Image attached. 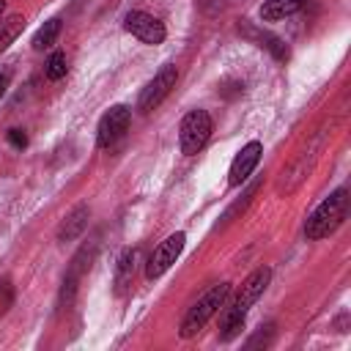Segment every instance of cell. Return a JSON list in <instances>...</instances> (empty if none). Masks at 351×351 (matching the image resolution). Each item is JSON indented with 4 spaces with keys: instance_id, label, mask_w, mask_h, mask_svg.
Masks as SVG:
<instances>
[{
    "instance_id": "cell-1",
    "label": "cell",
    "mask_w": 351,
    "mask_h": 351,
    "mask_svg": "<svg viewBox=\"0 0 351 351\" xmlns=\"http://www.w3.org/2000/svg\"><path fill=\"white\" fill-rule=\"evenodd\" d=\"M346 214H348V189L340 186V189H335V192L307 217V222H304V236H307L310 241H318V239L332 236V233L343 225Z\"/></svg>"
},
{
    "instance_id": "cell-2",
    "label": "cell",
    "mask_w": 351,
    "mask_h": 351,
    "mask_svg": "<svg viewBox=\"0 0 351 351\" xmlns=\"http://www.w3.org/2000/svg\"><path fill=\"white\" fill-rule=\"evenodd\" d=\"M228 293H230V282L211 285V288H208V291H206V293L186 310V315H184V321H181V337H184V340L195 337V335L206 326V321L225 304Z\"/></svg>"
},
{
    "instance_id": "cell-3",
    "label": "cell",
    "mask_w": 351,
    "mask_h": 351,
    "mask_svg": "<svg viewBox=\"0 0 351 351\" xmlns=\"http://www.w3.org/2000/svg\"><path fill=\"white\" fill-rule=\"evenodd\" d=\"M211 115L206 112V110H192V112H186L184 115V121H181V126H178V143H181V154H186V156H192V154H197L203 145H206V140L211 137Z\"/></svg>"
},
{
    "instance_id": "cell-4",
    "label": "cell",
    "mask_w": 351,
    "mask_h": 351,
    "mask_svg": "<svg viewBox=\"0 0 351 351\" xmlns=\"http://www.w3.org/2000/svg\"><path fill=\"white\" fill-rule=\"evenodd\" d=\"M321 148H324V132H318L315 134V140L291 162V167L288 170H282V181L277 184V192L282 195H288V192H293L304 178H307V173H310V167L315 165V159H318V154H321Z\"/></svg>"
},
{
    "instance_id": "cell-5",
    "label": "cell",
    "mask_w": 351,
    "mask_h": 351,
    "mask_svg": "<svg viewBox=\"0 0 351 351\" xmlns=\"http://www.w3.org/2000/svg\"><path fill=\"white\" fill-rule=\"evenodd\" d=\"M176 80H178V69L176 66H165L145 88H143V93H140V101H137V110L140 112H151V110H156L165 99H167V93L176 88Z\"/></svg>"
},
{
    "instance_id": "cell-6",
    "label": "cell",
    "mask_w": 351,
    "mask_h": 351,
    "mask_svg": "<svg viewBox=\"0 0 351 351\" xmlns=\"http://www.w3.org/2000/svg\"><path fill=\"white\" fill-rule=\"evenodd\" d=\"M129 121H132V110H129V107H123V104L110 107V110L101 115L99 129H96V143H99V148L115 145V143L123 137V132L129 129Z\"/></svg>"
},
{
    "instance_id": "cell-7",
    "label": "cell",
    "mask_w": 351,
    "mask_h": 351,
    "mask_svg": "<svg viewBox=\"0 0 351 351\" xmlns=\"http://www.w3.org/2000/svg\"><path fill=\"white\" fill-rule=\"evenodd\" d=\"M184 241H186V236L178 230V233H170L154 252H151V258H148V266H145V277L148 280H156V277H162L173 263H176V258L181 255V250H184Z\"/></svg>"
},
{
    "instance_id": "cell-8",
    "label": "cell",
    "mask_w": 351,
    "mask_h": 351,
    "mask_svg": "<svg viewBox=\"0 0 351 351\" xmlns=\"http://www.w3.org/2000/svg\"><path fill=\"white\" fill-rule=\"evenodd\" d=\"M123 27L134 36V38H140L143 44H162L165 41V36H167V30H165V22H159L154 14H145V11H129L126 16H123Z\"/></svg>"
},
{
    "instance_id": "cell-9",
    "label": "cell",
    "mask_w": 351,
    "mask_h": 351,
    "mask_svg": "<svg viewBox=\"0 0 351 351\" xmlns=\"http://www.w3.org/2000/svg\"><path fill=\"white\" fill-rule=\"evenodd\" d=\"M269 280H271V269H269V266H258V269L241 282V288H239V293H236V299H233V307L247 315V310H250V307L261 299V293L266 291Z\"/></svg>"
},
{
    "instance_id": "cell-10",
    "label": "cell",
    "mask_w": 351,
    "mask_h": 351,
    "mask_svg": "<svg viewBox=\"0 0 351 351\" xmlns=\"http://www.w3.org/2000/svg\"><path fill=\"white\" fill-rule=\"evenodd\" d=\"M261 154H263V145H261L258 140H250V143L236 154V159L230 162V173H228L230 186H241V184L252 176V170H255L258 162H261Z\"/></svg>"
},
{
    "instance_id": "cell-11",
    "label": "cell",
    "mask_w": 351,
    "mask_h": 351,
    "mask_svg": "<svg viewBox=\"0 0 351 351\" xmlns=\"http://www.w3.org/2000/svg\"><path fill=\"white\" fill-rule=\"evenodd\" d=\"M88 217H90V208L85 206V203H80V206H74L69 214H66V219L60 222V228H58V241H74L85 228H88Z\"/></svg>"
},
{
    "instance_id": "cell-12",
    "label": "cell",
    "mask_w": 351,
    "mask_h": 351,
    "mask_svg": "<svg viewBox=\"0 0 351 351\" xmlns=\"http://www.w3.org/2000/svg\"><path fill=\"white\" fill-rule=\"evenodd\" d=\"M134 261H137V250L134 247H126L121 255H118V266H115V293H126V288L132 285V277H134Z\"/></svg>"
},
{
    "instance_id": "cell-13",
    "label": "cell",
    "mask_w": 351,
    "mask_h": 351,
    "mask_svg": "<svg viewBox=\"0 0 351 351\" xmlns=\"http://www.w3.org/2000/svg\"><path fill=\"white\" fill-rule=\"evenodd\" d=\"M250 41H255L258 47H266L277 60H285L288 58V49H285V44L277 38V36H271V33H263V30H258V27H252V25H241L239 27Z\"/></svg>"
},
{
    "instance_id": "cell-14",
    "label": "cell",
    "mask_w": 351,
    "mask_h": 351,
    "mask_svg": "<svg viewBox=\"0 0 351 351\" xmlns=\"http://www.w3.org/2000/svg\"><path fill=\"white\" fill-rule=\"evenodd\" d=\"M304 0H263L261 5V19L266 22H277V19H285L291 14H296L302 8Z\"/></svg>"
},
{
    "instance_id": "cell-15",
    "label": "cell",
    "mask_w": 351,
    "mask_h": 351,
    "mask_svg": "<svg viewBox=\"0 0 351 351\" xmlns=\"http://www.w3.org/2000/svg\"><path fill=\"white\" fill-rule=\"evenodd\" d=\"M241 329H244V313L241 310H236L233 304L230 307H225L222 310V318H219V340H233L236 335H241Z\"/></svg>"
},
{
    "instance_id": "cell-16",
    "label": "cell",
    "mask_w": 351,
    "mask_h": 351,
    "mask_svg": "<svg viewBox=\"0 0 351 351\" xmlns=\"http://www.w3.org/2000/svg\"><path fill=\"white\" fill-rule=\"evenodd\" d=\"M22 27H25V16L22 14H11L8 19L0 22V52L8 49L16 41V36L22 33Z\"/></svg>"
},
{
    "instance_id": "cell-17",
    "label": "cell",
    "mask_w": 351,
    "mask_h": 351,
    "mask_svg": "<svg viewBox=\"0 0 351 351\" xmlns=\"http://www.w3.org/2000/svg\"><path fill=\"white\" fill-rule=\"evenodd\" d=\"M58 33H60V19L58 16H52V19H47L38 30H36V36H33V49H47V47H52L55 44V38H58Z\"/></svg>"
},
{
    "instance_id": "cell-18",
    "label": "cell",
    "mask_w": 351,
    "mask_h": 351,
    "mask_svg": "<svg viewBox=\"0 0 351 351\" xmlns=\"http://www.w3.org/2000/svg\"><path fill=\"white\" fill-rule=\"evenodd\" d=\"M66 71H69V60H66V52H52L49 58H47V63H44V74L49 77V80H60V77H66Z\"/></svg>"
},
{
    "instance_id": "cell-19",
    "label": "cell",
    "mask_w": 351,
    "mask_h": 351,
    "mask_svg": "<svg viewBox=\"0 0 351 351\" xmlns=\"http://www.w3.org/2000/svg\"><path fill=\"white\" fill-rule=\"evenodd\" d=\"M11 299H14V288H11V282L5 280V282L0 285V313H5V310L11 307Z\"/></svg>"
},
{
    "instance_id": "cell-20",
    "label": "cell",
    "mask_w": 351,
    "mask_h": 351,
    "mask_svg": "<svg viewBox=\"0 0 351 351\" xmlns=\"http://www.w3.org/2000/svg\"><path fill=\"white\" fill-rule=\"evenodd\" d=\"M8 143H11L14 148H25V145H27V137H25L22 129H11V132H8Z\"/></svg>"
},
{
    "instance_id": "cell-21",
    "label": "cell",
    "mask_w": 351,
    "mask_h": 351,
    "mask_svg": "<svg viewBox=\"0 0 351 351\" xmlns=\"http://www.w3.org/2000/svg\"><path fill=\"white\" fill-rule=\"evenodd\" d=\"M5 90H8V74H0V99L5 96Z\"/></svg>"
},
{
    "instance_id": "cell-22",
    "label": "cell",
    "mask_w": 351,
    "mask_h": 351,
    "mask_svg": "<svg viewBox=\"0 0 351 351\" xmlns=\"http://www.w3.org/2000/svg\"><path fill=\"white\" fill-rule=\"evenodd\" d=\"M82 3H88V0H74V8H80Z\"/></svg>"
},
{
    "instance_id": "cell-23",
    "label": "cell",
    "mask_w": 351,
    "mask_h": 351,
    "mask_svg": "<svg viewBox=\"0 0 351 351\" xmlns=\"http://www.w3.org/2000/svg\"><path fill=\"white\" fill-rule=\"evenodd\" d=\"M3 8H5V0H0V14H3Z\"/></svg>"
}]
</instances>
